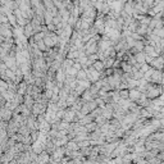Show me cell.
Masks as SVG:
<instances>
[{
	"label": "cell",
	"mask_w": 164,
	"mask_h": 164,
	"mask_svg": "<svg viewBox=\"0 0 164 164\" xmlns=\"http://www.w3.org/2000/svg\"><path fill=\"white\" fill-rule=\"evenodd\" d=\"M163 94V85L159 83H148L146 86V91H145V95H146L148 99H158L159 96Z\"/></svg>",
	"instance_id": "6da1fadb"
},
{
	"label": "cell",
	"mask_w": 164,
	"mask_h": 164,
	"mask_svg": "<svg viewBox=\"0 0 164 164\" xmlns=\"http://www.w3.org/2000/svg\"><path fill=\"white\" fill-rule=\"evenodd\" d=\"M120 98H124V99L128 98V91H120Z\"/></svg>",
	"instance_id": "8992f818"
},
{
	"label": "cell",
	"mask_w": 164,
	"mask_h": 164,
	"mask_svg": "<svg viewBox=\"0 0 164 164\" xmlns=\"http://www.w3.org/2000/svg\"><path fill=\"white\" fill-rule=\"evenodd\" d=\"M135 59H136V62L138 64H144L146 60H145V53L144 51H138L135 54Z\"/></svg>",
	"instance_id": "5b68a950"
},
{
	"label": "cell",
	"mask_w": 164,
	"mask_h": 164,
	"mask_svg": "<svg viewBox=\"0 0 164 164\" xmlns=\"http://www.w3.org/2000/svg\"><path fill=\"white\" fill-rule=\"evenodd\" d=\"M141 92H140V90H131L130 92H128V98L131 99V100H135V101H137L140 98H141Z\"/></svg>",
	"instance_id": "277c9868"
},
{
	"label": "cell",
	"mask_w": 164,
	"mask_h": 164,
	"mask_svg": "<svg viewBox=\"0 0 164 164\" xmlns=\"http://www.w3.org/2000/svg\"><path fill=\"white\" fill-rule=\"evenodd\" d=\"M151 83H159L162 85V81H163V71H158V69H154L153 75H151L150 80H149Z\"/></svg>",
	"instance_id": "3957f363"
},
{
	"label": "cell",
	"mask_w": 164,
	"mask_h": 164,
	"mask_svg": "<svg viewBox=\"0 0 164 164\" xmlns=\"http://www.w3.org/2000/svg\"><path fill=\"white\" fill-rule=\"evenodd\" d=\"M148 64L151 67V68L158 69V71H163V68H164V60H163V58L160 55L153 58V59H151V62L148 63Z\"/></svg>",
	"instance_id": "7a4b0ae2"
}]
</instances>
